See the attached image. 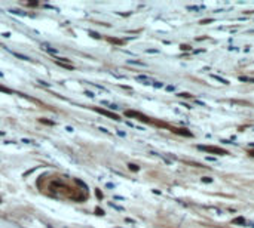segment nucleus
<instances>
[{
    "instance_id": "1",
    "label": "nucleus",
    "mask_w": 254,
    "mask_h": 228,
    "mask_svg": "<svg viewBox=\"0 0 254 228\" xmlns=\"http://www.w3.org/2000/svg\"><path fill=\"white\" fill-rule=\"evenodd\" d=\"M199 150L202 151H207V153H211V154H227L226 150H221L219 147H213V145H210V147H204V145H198Z\"/></svg>"
},
{
    "instance_id": "4",
    "label": "nucleus",
    "mask_w": 254,
    "mask_h": 228,
    "mask_svg": "<svg viewBox=\"0 0 254 228\" xmlns=\"http://www.w3.org/2000/svg\"><path fill=\"white\" fill-rule=\"evenodd\" d=\"M129 169H132V170H138V166H135V164H129Z\"/></svg>"
},
{
    "instance_id": "2",
    "label": "nucleus",
    "mask_w": 254,
    "mask_h": 228,
    "mask_svg": "<svg viewBox=\"0 0 254 228\" xmlns=\"http://www.w3.org/2000/svg\"><path fill=\"white\" fill-rule=\"evenodd\" d=\"M98 113H101V114H104V116H109V117H112V119H114V120H119V117L116 116V114H113V113H109V111H106V110H97Z\"/></svg>"
},
{
    "instance_id": "3",
    "label": "nucleus",
    "mask_w": 254,
    "mask_h": 228,
    "mask_svg": "<svg viewBox=\"0 0 254 228\" xmlns=\"http://www.w3.org/2000/svg\"><path fill=\"white\" fill-rule=\"evenodd\" d=\"M239 80H242V81H253V83H254V79H248V77H239Z\"/></svg>"
},
{
    "instance_id": "6",
    "label": "nucleus",
    "mask_w": 254,
    "mask_h": 228,
    "mask_svg": "<svg viewBox=\"0 0 254 228\" xmlns=\"http://www.w3.org/2000/svg\"><path fill=\"white\" fill-rule=\"evenodd\" d=\"M253 227H254V225H253Z\"/></svg>"
},
{
    "instance_id": "5",
    "label": "nucleus",
    "mask_w": 254,
    "mask_h": 228,
    "mask_svg": "<svg viewBox=\"0 0 254 228\" xmlns=\"http://www.w3.org/2000/svg\"><path fill=\"white\" fill-rule=\"evenodd\" d=\"M0 90H3V92H11L9 89H6V87H3V86H0Z\"/></svg>"
}]
</instances>
